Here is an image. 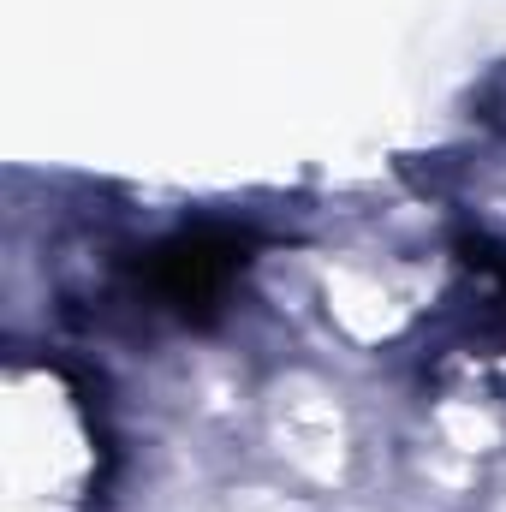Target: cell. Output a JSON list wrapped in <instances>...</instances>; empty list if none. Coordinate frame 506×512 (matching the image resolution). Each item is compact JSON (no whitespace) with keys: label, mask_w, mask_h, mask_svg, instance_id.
Segmentation results:
<instances>
[{"label":"cell","mask_w":506,"mask_h":512,"mask_svg":"<svg viewBox=\"0 0 506 512\" xmlns=\"http://www.w3.org/2000/svg\"><path fill=\"white\" fill-rule=\"evenodd\" d=\"M251 239L233 233V227H191V233H173L167 245H155L143 262V280L161 304H173L185 322H209L233 286V274L245 268Z\"/></svg>","instance_id":"6da1fadb"},{"label":"cell","mask_w":506,"mask_h":512,"mask_svg":"<svg viewBox=\"0 0 506 512\" xmlns=\"http://www.w3.org/2000/svg\"><path fill=\"white\" fill-rule=\"evenodd\" d=\"M465 256H471V268H483V274H495L506 292V251L501 245H489V239H465Z\"/></svg>","instance_id":"7a4b0ae2"}]
</instances>
